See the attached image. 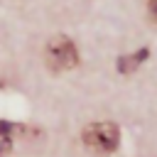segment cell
<instances>
[{
	"instance_id": "6da1fadb",
	"label": "cell",
	"mask_w": 157,
	"mask_h": 157,
	"mask_svg": "<svg viewBox=\"0 0 157 157\" xmlns=\"http://www.w3.org/2000/svg\"><path fill=\"white\" fill-rule=\"evenodd\" d=\"M44 59H47V66L52 71H69V69H74L78 64V49L69 37L56 34V37H52L47 42Z\"/></svg>"
},
{
	"instance_id": "7a4b0ae2",
	"label": "cell",
	"mask_w": 157,
	"mask_h": 157,
	"mask_svg": "<svg viewBox=\"0 0 157 157\" xmlns=\"http://www.w3.org/2000/svg\"><path fill=\"white\" fill-rule=\"evenodd\" d=\"M83 145L96 152H113L120 145V128L110 120H98L83 128Z\"/></svg>"
},
{
	"instance_id": "3957f363",
	"label": "cell",
	"mask_w": 157,
	"mask_h": 157,
	"mask_svg": "<svg viewBox=\"0 0 157 157\" xmlns=\"http://www.w3.org/2000/svg\"><path fill=\"white\" fill-rule=\"evenodd\" d=\"M147 56H150V49H137L135 54L120 56V59H118V71H120V74H132Z\"/></svg>"
},
{
	"instance_id": "277c9868",
	"label": "cell",
	"mask_w": 157,
	"mask_h": 157,
	"mask_svg": "<svg viewBox=\"0 0 157 157\" xmlns=\"http://www.w3.org/2000/svg\"><path fill=\"white\" fill-rule=\"evenodd\" d=\"M10 152H12V137L5 128H0V157H5Z\"/></svg>"
},
{
	"instance_id": "5b68a950",
	"label": "cell",
	"mask_w": 157,
	"mask_h": 157,
	"mask_svg": "<svg viewBox=\"0 0 157 157\" xmlns=\"http://www.w3.org/2000/svg\"><path fill=\"white\" fill-rule=\"evenodd\" d=\"M147 10H150V17L157 22V0H150V5H147Z\"/></svg>"
}]
</instances>
